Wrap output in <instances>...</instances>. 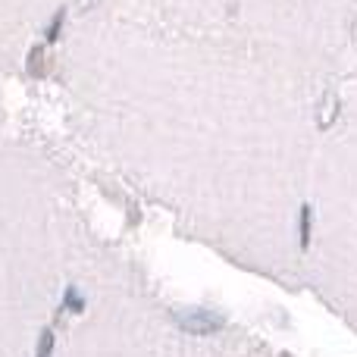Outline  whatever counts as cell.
<instances>
[{
  "instance_id": "5b68a950",
  "label": "cell",
  "mask_w": 357,
  "mask_h": 357,
  "mask_svg": "<svg viewBox=\"0 0 357 357\" xmlns=\"http://www.w3.org/2000/svg\"><path fill=\"white\" fill-rule=\"evenodd\" d=\"M29 75H44V50L38 44L29 50Z\"/></svg>"
},
{
  "instance_id": "8992f818",
  "label": "cell",
  "mask_w": 357,
  "mask_h": 357,
  "mask_svg": "<svg viewBox=\"0 0 357 357\" xmlns=\"http://www.w3.org/2000/svg\"><path fill=\"white\" fill-rule=\"evenodd\" d=\"M50 354H54V329H44L41 339H38L35 357H50Z\"/></svg>"
},
{
  "instance_id": "3957f363",
  "label": "cell",
  "mask_w": 357,
  "mask_h": 357,
  "mask_svg": "<svg viewBox=\"0 0 357 357\" xmlns=\"http://www.w3.org/2000/svg\"><path fill=\"white\" fill-rule=\"evenodd\" d=\"M63 310H69V314H82V310H85V298H82L79 289H73V285L63 291Z\"/></svg>"
},
{
  "instance_id": "277c9868",
  "label": "cell",
  "mask_w": 357,
  "mask_h": 357,
  "mask_svg": "<svg viewBox=\"0 0 357 357\" xmlns=\"http://www.w3.org/2000/svg\"><path fill=\"white\" fill-rule=\"evenodd\" d=\"M63 25H66V10H56V13H54V19H50V25H47V31H44V41L54 44L56 38H60Z\"/></svg>"
},
{
  "instance_id": "6da1fadb",
  "label": "cell",
  "mask_w": 357,
  "mask_h": 357,
  "mask_svg": "<svg viewBox=\"0 0 357 357\" xmlns=\"http://www.w3.org/2000/svg\"><path fill=\"white\" fill-rule=\"evenodd\" d=\"M173 320H176V326L182 329V333L195 335V339H207V335L220 333V329L226 326V320H222L220 314H213V310H201V307L178 310V314H173Z\"/></svg>"
},
{
  "instance_id": "7a4b0ae2",
  "label": "cell",
  "mask_w": 357,
  "mask_h": 357,
  "mask_svg": "<svg viewBox=\"0 0 357 357\" xmlns=\"http://www.w3.org/2000/svg\"><path fill=\"white\" fill-rule=\"evenodd\" d=\"M298 238H301V248L307 251L310 238H314V207H310V204H301V213H298Z\"/></svg>"
}]
</instances>
